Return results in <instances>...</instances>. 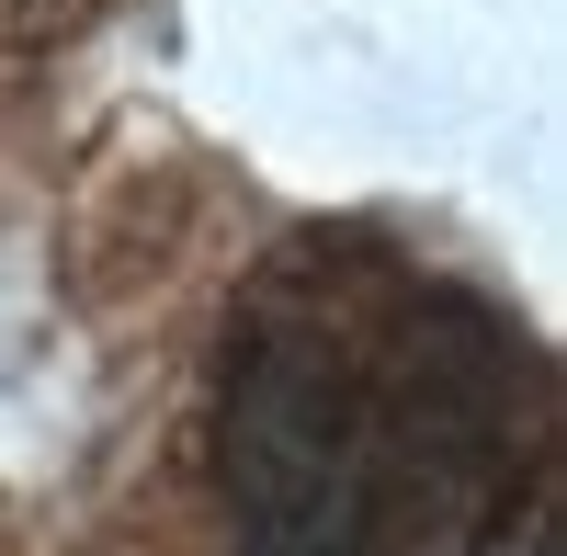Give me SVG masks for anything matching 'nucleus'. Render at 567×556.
I'll list each match as a JSON object with an SVG mask.
<instances>
[{"mask_svg":"<svg viewBox=\"0 0 567 556\" xmlns=\"http://www.w3.org/2000/svg\"><path fill=\"white\" fill-rule=\"evenodd\" d=\"M511 330L477 296L363 307L284 261L227 341L239 556H443L511 488Z\"/></svg>","mask_w":567,"mask_h":556,"instance_id":"f257e3e1","label":"nucleus"},{"mask_svg":"<svg viewBox=\"0 0 567 556\" xmlns=\"http://www.w3.org/2000/svg\"><path fill=\"white\" fill-rule=\"evenodd\" d=\"M534 556H556V545H534Z\"/></svg>","mask_w":567,"mask_h":556,"instance_id":"f03ea898","label":"nucleus"}]
</instances>
